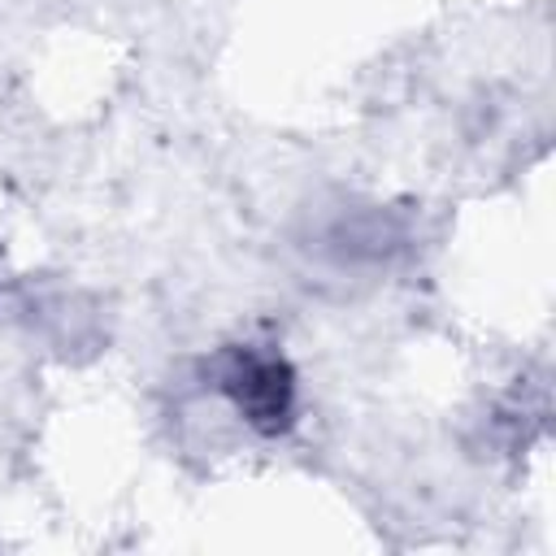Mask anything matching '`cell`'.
I'll return each mask as SVG.
<instances>
[{"mask_svg": "<svg viewBox=\"0 0 556 556\" xmlns=\"http://www.w3.org/2000/svg\"><path fill=\"white\" fill-rule=\"evenodd\" d=\"M226 395L235 400V408L265 434L282 430L291 421V404H295V378L287 369L282 356H265V352H239L222 378Z\"/></svg>", "mask_w": 556, "mask_h": 556, "instance_id": "cell-1", "label": "cell"}]
</instances>
